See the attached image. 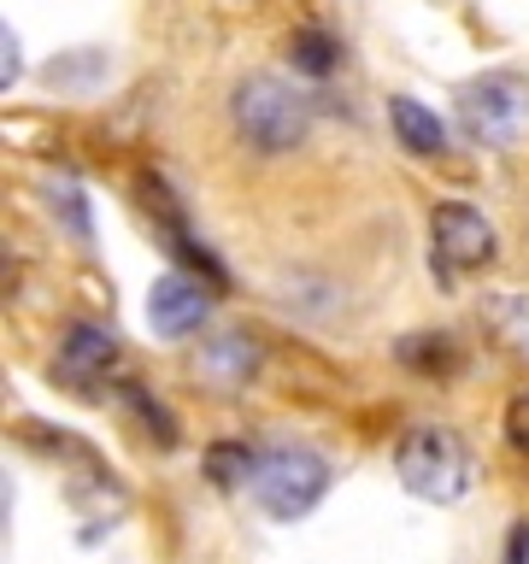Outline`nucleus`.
Segmentation results:
<instances>
[{"mask_svg":"<svg viewBox=\"0 0 529 564\" xmlns=\"http://www.w3.org/2000/svg\"><path fill=\"white\" fill-rule=\"evenodd\" d=\"M229 118H236V130L253 141V148H264V153L294 148V141H306V130H312L306 95H300L294 83H282V77H247V83H236V95H229Z\"/></svg>","mask_w":529,"mask_h":564,"instance_id":"f257e3e1","label":"nucleus"},{"mask_svg":"<svg viewBox=\"0 0 529 564\" xmlns=\"http://www.w3.org/2000/svg\"><path fill=\"white\" fill-rule=\"evenodd\" d=\"M395 470L400 482L418 494V500H435V506H453L458 494L471 488V453L465 441H458L453 430H441V423H423V430H412L395 447Z\"/></svg>","mask_w":529,"mask_h":564,"instance_id":"f03ea898","label":"nucleus"},{"mask_svg":"<svg viewBox=\"0 0 529 564\" xmlns=\"http://www.w3.org/2000/svg\"><path fill=\"white\" fill-rule=\"evenodd\" d=\"M458 123L483 141V148H511L529 130V83L511 70H488L458 88Z\"/></svg>","mask_w":529,"mask_h":564,"instance_id":"7ed1b4c3","label":"nucleus"},{"mask_svg":"<svg viewBox=\"0 0 529 564\" xmlns=\"http://www.w3.org/2000/svg\"><path fill=\"white\" fill-rule=\"evenodd\" d=\"M330 488V465L317 453H300V447H282L271 458H259V476H253V500L271 511V518H306V511L324 500Z\"/></svg>","mask_w":529,"mask_h":564,"instance_id":"20e7f679","label":"nucleus"},{"mask_svg":"<svg viewBox=\"0 0 529 564\" xmlns=\"http://www.w3.org/2000/svg\"><path fill=\"white\" fill-rule=\"evenodd\" d=\"M430 241H435V264H447V271H476V264L494 259V224L458 200L430 212Z\"/></svg>","mask_w":529,"mask_h":564,"instance_id":"39448f33","label":"nucleus"},{"mask_svg":"<svg viewBox=\"0 0 529 564\" xmlns=\"http://www.w3.org/2000/svg\"><path fill=\"white\" fill-rule=\"evenodd\" d=\"M148 324L153 335H165V341H183V335H194L206 324V294H201V282H188V276H159L153 289H148Z\"/></svg>","mask_w":529,"mask_h":564,"instance_id":"423d86ee","label":"nucleus"},{"mask_svg":"<svg viewBox=\"0 0 529 564\" xmlns=\"http://www.w3.org/2000/svg\"><path fill=\"white\" fill-rule=\"evenodd\" d=\"M118 365V341L106 329H95V324H77L65 335V347H60V377L65 382H77V388H95L106 370Z\"/></svg>","mask_w":529,"mask_h":564,"instance_id":"0eeeda50","label":"nucleus"},{"mask_svg":"<svg viewBox=\"0 0 529 564\" xmlns=\"http://www.w3.org/2000/svg\"><path fill=\"white\" fill-rule=\"evenodd\" d=\"M194 370H201V382H212V388H241L259 370V341H247V335H218V341L201 347Z\"/></svg>","mask_w":529,"mask_h":564,"instance_id":"6e6552de","label":"nucleus"},{"mask_svg":"<svg viewBox=\"0 0 529 564\" xmlns=\"http://www.w3.org/2000/svg\"><path fill=\"white\" fill-rule=\"evenodd\" d=\"M388 123H395L400 148H412V153H447V123H441L430 106H418L412 95L388 100Z\"/></svg>","mask_w":529,"mask_h":564,"instance_id":"1a4fd4ad","label":"nucleus"},{"mask_svg":"<svg viewBox=\"0 0 529 564\" xmlns=\"http://www.w3.org/2000/svg\"><path fill=\"white\" fill-rule=\"evenodd\" d=\"M400 359L418 370V377H453L458 365V347L447 335H412V341H400Z\"/></svg>","mask_w":529,"mask_h":564,"instance_id":"9d476101","label":"nucleus"},{"mask_svg":"<svg viewBox=\"0 0 529 564\" xmlns=\"http://www.w3.org/2000/svg\"><path fill=\"white\" fill-rule=\"evenodd\" d=\"M289 53H294V65L306 70V77H330V65H335V42L324 30H294Z\"/></svg>","mask_w":529,"mask_h":564,"instance_id":"9b49d317","label":"nucleus"},{"mask_svg":"<svg viewBox=\"0 0 529 564\" xmlns=\"http://www.w3.org/2000/svg\"><path fill=\"white\" fill-rule=\"evenodd\" d=\"M206 470H212V482L218 488H236V482H253L259 476V465H253V453H241V447H212V458H206Z\"/></svg>","mask_w":529,"mask_h":564,"instance_id":"f8f14e48","label":"nucleus"},{"mask_svg":"<svg viewBox=\"0 0 529 564\" xmlns=\"http://www.w3.org/2000/svg\"><path fill=\"white\" fill-rule=\"evenodd\" d=\"M47 194H53V212H65V229H71V236L88 241V206H83V188L71 183V176H60V183H53Z\"/></svg>","mask_w":529,"mask_h":564,"instance_id":"ddd939ff","label":"nucleus"},{"mask_svg":"<svg viewBox=\"0 0 529 564\" xmlns=\"http://www.w3.org/2000/svg\"><path fill=\"white\" fill-rule=\"evenodd\" d=\"M506 441L529 458V394H518V400L506 405Z\"/></svg>","mask_w":529,"mask_h":564,"instance_id":"4468645a","label":"nucleus"},{"mask_svg":"<svg viewBox=\"0 0 529 564\" xmlns=\"http://www.w3.org/2000/svg\"><path fill=\"white\" fill-rule=\"evenodd\" d=\"M136 412H141V423H148V430L159 435V447H171V441H176V430H171L165 405H159V400H148V394H136Z\"/></svg>","mask_w":529,"mask_h":564,"instance_id":"2eb2a0df","label":"nucleus"},{"mask_svg":"<svg viewBox=\"0 0 529 564\" xmlns=\"http://www.w3.org/2000/svg\"><path fill=\"white\" fill-rule=\"evenodd\" d=\"M18 70H24V59H18V35L7 30V59H0V83L12 88V83H18Z\"/></svg>","mask_w":529,"mask_h":564,"instance_id":"dca6fc26","label":"nucleus"},{"mask_svg":"<svg viewBox=\"0 0 529 564\" xmlns=\"http://www.w3.org/2000/svg\"><path fill=\"white\" fill-rule=\"evenodd\" d=\"M506 564H529V529H511V558Z\"/></svg>","mask_w":529,"mask_h":564,"instance_id":"f3484780","label":"nucleus"}]
</instances>
